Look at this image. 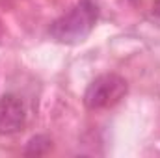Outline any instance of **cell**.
I'll return each instance as SVG.
<instances>
[{
	"label": "cell",
	"mask_w": 160,
	"mask_h": 158,
	"mask_svg": "<svg viewBox=\"0 0 160 158\" xmlns=\"http://www.w3.org/2000/svg\"><path fill=\"white\" fill-rule=\"evenodd\" d=\"M128 91V84L121 75L116 73H104L86 87L84 91V104L89 110H106L116 106L125 99Z\"/></svg>",
	"instance_id": "cell-2"
},
{
	"label": "cell",
	"mask_w": 160,
	"mask_h": 158,
	"mask_svg": "<svg viewBox=\"0 0 160 158\" xmlns=\"http://www.w3.org/2000/svg\"><path fill=\"white\" fill-rule=\"evenodd\" d=\"M50 145H52V141H50V138H47V136H34L28 143H26V149H24V155H28V156H39V155H45L48 149H50Z\"/></svg>",
	"instance_id": "cell-4"
},
{
	"label": "cell",
	"mask_w": 160,
	"mask_h": 158,
	"mask_svg": "<svg viewBox=\"0 0 160 158\" xmlns=\"http://www.w3.org/2000/svg\"><path fill=\"white\" fill-rule=\"evenodd\" d=\"M153 15L160 19V0H155V4H153Z\"/></svg>",
	"instance_id": "cell-5"
},
{
	"label": "cell",
	"mask_w": 160,
	"mask_h": 158,
	"mask_svg": "<svg viewBox=\"0 0 160 158\" xmlns=\"http://www.w3.org/2000/svg\"><path fill=\"white\" fill-rule=\"evenodd\" d=\"M26 123V106L21 97L6 93L0 97V136L19 132Z\"/></svg>",
	"instance_id": "cell-3"
},
{
	"label": "cell",
	"mask_w": 160,
	"mask_h": 158,
	"mask_svg": "<svg viewBox=\"0 0 160 158\" xmlns=\"http://www.w3.org/2000/svg\"><path fill=\"white\" fill-rule=\"evenodd\" d=\"M99 9L91 0H80L67 13L60 15L48 28L50 37L58 43L75 45L84 41L95 28Z\"/></svg>",
	"instance_id": "cell-1"
}]
</instances>
